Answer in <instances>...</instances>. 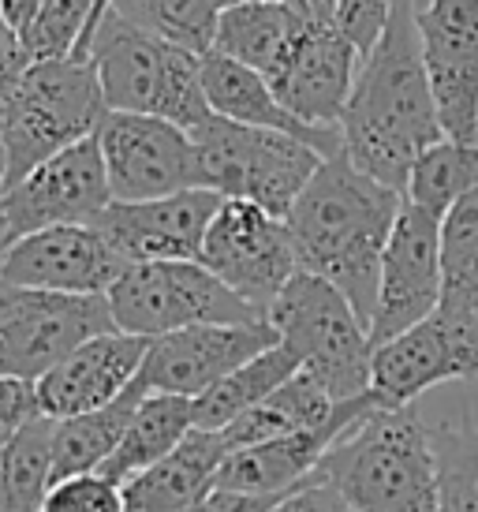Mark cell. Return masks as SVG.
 <instances>
[{
    "label": "cell",
    "instance_id": "cell-1",
    "mask_svg": "<svg viewBox=\"0 0 478 512\" xmlns=\"http://www.w3.org/2000/svg\"><path fill=\"white\" fill-rule=\"evenodd\" d=\"M340 139L355 169L400 195L408 191L415 161L445 139L422 60L415 0H396L385 34L363 57Z\"/></svg>",
    "mask_w": 478,
    "mask_h": 512
},
{
    "label": "cell",
    "instance_id": "cell-2",
    "mask_svg": "<svg viewBox=\"0 0 478 512\" xmlns=\"http://www.w3.org/2000/svg\"><path fill=\"white\" fill-rule=\"evenodd\" d=\"M400 206H404L400 191L355 169L352 157L340 150L325 157L322 169L310 176V184L284 214L299 270L314 273L344 292L366 329L374 322L381 255Z\"/></svg>",
    "mask_w": 478,
    "mask_h": 512
},
{
    "label": "cell",
    "instance_id": "cell-3",
    "mask_svg": "<svg viewBox=\"0 0 478 512\" xmlns=\"http://www.w3.org/2000/svg\"><path fill=\"white\" fill-rule=\"evenodd\" d=\"M109 113L90 60H38L0 86V195L53 154L98 135Z\"/></svg>",
    "mask_w": 478,
    "mask_h": 512
},
{
    "label": "cell",
    "instance_id": "cell-4",
    "mask_svg": "<svg viewBox=\"0 0 478 512\" xmlns=\"http://www.w3.org/2000/svg\"><path fill=\"white\" fill-rule=\"evenodd\" d=\"M355 512H437L430 427L415 408H378L318 464Z\"/></svg>",
    "mask_w": 478,
    "mask_h": 512
},
{
    "label": "cell",
    "instance_id": "cell-5",
    "mask_svg": "<svg viewBox=\"0 0 478 512\" xmlns=\"http://www.w3.org/2000/svg\"><path fill=\"white\" fill-rule=\"evenodd\" d=\"M94 64L109 113L165 116L195 131L210 116L202 94V57L127 23L113 8L101 15L86 57Z\"/></svg>",
    "mask_w": 478,
    "mask_h": 512
},
{
    "label": "cell",
    "instance_id": "cell-6",
    "mask_svg": "<svg viewBox=\"0 0 478 512\" xmlns=\"http://www.w3.org/2000/svg\"><path fill=\"white\" fill-rule=\"evenodd\" d=\"M266 318L277 329L281 344L296 352L299 370H307L333 400H355L370 393V329L344 299V292H337L329 281L299 270L273 299Z\"/></svg>",
    "mask_w": 478,
    "mask_h": 512
},
{
    "label": "cell",
    "instance_id": "cell-7",
    "mask_svg": "<svg viewBox=\"0 0 478 512\" xmlns=\"http://www.w3.org/2000/svg\"><path fill=\"white\" fill-rule=\"evenodd\" d=\"M195 154L202 169V187L217 191L221 199H243L284 217L322 169L325 157L310 143L284 135V131L251 128L210 113L195 131Z\"/></svg>",
    "mask_w": 478,
    "mask_h": 512
},
{
    "label": "cell",
    "instance_id": "cell-8",
    "mask_svg": "<svg viewBox=\"0 0 478 512\" xmlns=\"http://www.w3.org/2000/svg\"><path fill=\"white\" fill-rule=\"evenodd\" d=\"M116 329L131 337H165L191 326H247L266 322L251 303L213 277L202 262H139L109 288Z\"/></svg>",
    "mask_w": 478,
    "mask_h": 512
},
{
    "label": "cell",
    "instance_id": "cell-9",
    "mask_svg": "<svg viewBox=\"0 0 478 512\" xmlns=\"http://www.w3.org/2000/svg\"><path fill=\"white\" fill-rule=\"evenodd\" d=\"M113 329L109 296H68L0 281V378L42 382L79 344Z\"/></svg>",
    "mask_w": 478,
    "mask_h": 512
},
{
    "label": "cell",
    "instance_id": "cell-10",
    "mask_svg": "<svg viewBox=\"0 0 478 512\" xmlns=\"http://www.w3.org/2000/svg\"><path fill=\"white\" fill-rule=\"evenodd\" d=\"M198 262L213 277H221L243 303H251L262 318L269 314L273 299L284 292V285L299 273L284 217H273L269 210L243 199L221 202Z\"/></svg>",
    "mask_w": 478,
    "mask_h": 512
},
{
    "label": "cell",
    "instance_id": "cell-11",
    "mask_svg": "<svg viewBox=\"0 0 478 512\" xmlns=\"http://www.w3.org/2000/svg\"><path fill=\"white\" fill-rule=\"evenodd\" d=\"M98 146L109 172L113 202H146L202 187L191 131L165 116L105 113Z\"/></svg>",
    "mask_w": 478,
    "mask_h": 512
},
{
    "label": "cell",
    "instance_id": "cell-12",
    "mask_svg": "<svg viewBox=\"0 0 478 512\" xmlns=\"http://www.w3.org/2000/svg\"><path fill=\"white\" fill-rule=\"evenodd\" d=\"M478 378V318L434 311L393 341L374 348L370 389L385 408H408L445 382Z\"/></svg>",
    "mask_w": 478,
    "mask_h": 512
},
{
    "label": "cell",
    "instance_id": "cell-13",
    "mask_svg": "<svg viewBox=\"0 0 478 512\" xmlns=\"http://www.w3.org/2000/svg\"><path fill=\"white\" fill-rule=\"evenodd\" d=\"M445 270H441V221L404 199L396 225L381 255L378 307L370 322V344L393 341L411 326L426 322L441 307Z\"/></svg>",
    "mask_w": 478,
    "mask_h": 512
},
{
    "label": "cell",
    "instance_id": "cell-14",
    "mask_svg": "<svg viewBox=\"0 0 478 512\" xmlns=\"http://www.w3.org/2000/svg\"><path fill=\"white\" fill-rule=\"evenodd\" d=\"M113 202L98 135L53 154L23 184L0 195L12 243L57 225H90Z\"/></svg>",
    "mask_w": 478,
    "mask_h": 512
},
{
    "label": "cell",
    "instance_id": "cell-15",
    "mask_svg": "<svg viewBox=\"0 0 478 512\" xmlns=\"http://www.w3.org/2000/svg\"><path fill=\"white\" fill-rule=\"evenodd\" d=\"M415 23L445 139L478 143V0H426Z\"/></svg>",
    "mask_w": 478,
    "mask_h": 512
},
{
    "label": "cell",
    "instance_id": "cell-16",
    "mask_svg": "<svg viewBox=\"0 0 478 512\" xmlns=\"http://www.w3.org/2000/svg\"><path fill=\"white\" fill-rule=\"evenodd\" d=\"M221 195L191 187L180 195L146 202H109L90 225L127 266L139 262H198L210 221L221 210Z\"/></svg>",
    "mask_w": 478,
    "mask_h": 512
},
{
    "label": "cell",
    "instance_id": "cell-17",
    "mask_svg": "<svg viewBox=\"0 0 478 512\" xmlns=\"http://www.w3.org/2000/svg\"><path fill=\"white\" fill-rule=\"evenodd\" d=\"M273 344H281V337L269 322L176 329V333L150 341L139 382L146 393H172V397L198 400L217 382H225L236 367L262 356Z\"/></svg>",
    "mask_w": 478,
    "mask_h": 512
},
{
    "label": "cell",
    "instance_id": "cell-18",
    "mask_svg": "<svg viewBox=\"0 0 478 512\" xmlns=\"http://www.w3.org/2000/svg\"><path fill=\"white\" fill-rule=\"evenodd\" d=\"M127 262L94 225H57L12 243L0 281L68 296H109Z\"/></svg>",
    "mask_w": 478,
    "mask_h": 512
},
{
    "label": "cell",
    "instance_id": "cell-19",
    "mask_svg": "<svg viewBox=\"0 0 478 512\" xmlns=\"http://www.w3.org/2000/svg\"><path fill=\"white\" fill-rule=\"evenodd\" d=\"M363 68V53L337 30L333 19H314L281 72L269 79L273 94L307 128L340 131L348 98Z\"/></svg>",
    "mask_w": 478,
    "mask_h": 512
},
{
    "label": "cell",
    "instance_id": "cell-20",
    "mask_svg": "<svg viewBox=\"0 0 478 512\" xmlns=\"http://www.w3.org/2000/svg\"><path fill=\"white\" fill-rule=\"evenodd\" d=\"M378 408H385V404L370 389V393L355 400H340L333 419L322 423V427L296 430V434L239 449L217 471V490H239V494H288V490H296L299 483H307L310 475L318 471L325 453L355 423H363L366 415H374Z\"/></svg>",
    "mask_w": 478,
    "mask_h": 512
},
{
    "label": "cell",
    "instance_id": "cell-21",
    "mask_svg": "<svg viewBox=\"0 0 478 512\" xmlns=\"http://www.w3.org/2000/svg\"><path fill=\"white\" fill-rule=\"evenodd\" d=\"M146 348H150L146 337H131L120 329L79 344L68 359H60L38 382L42 415L68 419V415L94 412V408H105L116 397H124L139 378Z\"/></svg>",
    "mask_w": 478,
    "mask_h": 512
},
{
    "label": "cell",
    "instance_id": "cell-22",
    "mask_svg": "<svg viewBox=\"0 0 478 512\" xmlns=\"http://www.w3.org/2000/svg\"><path fill=\"white\" fill-rule=\"evenodd\" d=\"M202 94L210 101V113L225 116V120L296 135V139L314 146L322 157H333L344 150L340 131L307 128L303 120H296L284 109L281 98L273 94V86L266 83V75H258L247 64L221 57V53H206L202 57Z\"/></svg>",
    "mask_w": 478,
    "mask_h": 512
},
{
    "label": "cell",
    "instance_id": "cell-23",
    "mask_svg": "<svg viewBox=\"0 0 478 512\" xmlns=\"http://www.w3.org/2000/svg\"><path fill=\"white\" fill-rule=\"evenodd\" d=\"M232 449L221 430H191L154 468L124 483L127 512H191L217 486V471Z\"/></svg>",
    "mask_w": 478,
    "mask_h": 512
},
{
    "label": "cell",
    "instance_id": "cell-24",
    "mask_svg": "<svg viewBox=\"0 0 478 512\" xmlns=\"http://www.w3.org/2000/svg\"><path fill=\"white\" fill-rule=\"evenodd\" d=\"M318 15L310 12L303 0H262V4H236L221 12L217 42L213 53L247 64L258 75H266V83L281 72L288 53L296 49L303 30Z\"/></svg>",
    "mask_w": 478,
    "mask_h": 512
},
{
    "label": "cell",
    "instance_id": "cell-25",
    "mask_svg": "<svg viewBox=\"0 0 478 512\" xmlns=\"http://www.w3.org/2000/svg\"><path fill=\"white\" fill-rule=\"evenodd\" d=\"M191 430H195V400L172 397V393H146L116 445V453L98 471L124 486L139 471L165 460Z\"/></svg>",
    "mask_w": 478,
    "mask_h": 512
},
{
    "label": "cell",
    "instance_id": "cell-26",
    "mask_svg": "<svg viewBox=\"0 0 478 512\" xmlns=\"http://www.w3.org/2000/svg\"><path fill=\"white\" fill-rule=\"evenodd\" d=\"M142 397H146V389L135 378V385L127 389L124 397H116L113 404L57 419V427H53V483L71 479V475L98 471L116 453L131 415L139 412Z\"/></svg>",
    "mask_w": 478,
    "mask_h": 512
},
{
    "label": "cell",
    "instance_id": "cell-27",
    "mask_svg": "<svg viewBox=\"0 0 478 512\" xmlns=\"http://www.w3.org/2000/svg\"><path fill=\"white\" fill-rule=\"evenodd\" d=\"M337 404L340 400L329 397L307 370H296L273 397H266L247 415H239L236 423H228L221 434H225L228 449L239 453L247 445H262V441L284 438V434H296V430L322 427L333 419Z\"/></svg>",
    "mask_w": 478,
    "mask_h": 512
},
{
    "label": "cell",
    "instance_id": "cell-28",
    "mask_svg": "<svg viewBox=\"0 0 478 512\" xmlns=\"http://www.w3.org/2000/svg\"><path fill=\"white\" fill-rule=\"evenodd\" d=\"M296 370L299 359L288 344H273L262 356L247 359L225 382H217L210 393L195 400V430H225L239 415H247L266 397H273Z\"/></svg>",
    "mask_w": 478,
    "mask_h": 512
},
{
    "label": "cell",
    "instance_id": "cell-29",
    "mask_svg": "<svg viewBox=\"0 0 478 512\" xmlns=\"http://www.w3.org/2000/svg\"><path fill=\"white\" fill-rule=\"evenodd\" d=\"M53 427L38 415L8 445H0V512H42L53 486Z\"/></svg>",
    "mask_w": 478,
    "mask_h": 512
},
{
    "label": "cell",
    "instance_id": "cell-30",
    "mask_svg": "<svg viewBox=\"0 0 478 512\" xmlns=\"http://www.w3.org/2000/svg\"><path fill=\"white\" fill-rule=\"evenodd\" d=\"M109 8L124 15L127 23L150 30L195 57L213 53L221 12H225L221 0H113Z\"/></svg>",
    "mask_w": 478,
    "mask_h": 512
},
{
    "label": "cell",
    "instance_id": "cell-31",
    "mask_svg": "<svg viewBox=\"0 0 478 512\" xmlns=\"http://www.w3.org/2000/svg\"><path fill=\"white\" fill-rule=\"evenodd\" d=\"M471 191H478V143L441 139L415 161L404 195L441 221Z\"/></svg>",
    "mask_w": 478,
    "mask_h": 512
},
{
    "label": "cell",
    "instance_id": "cell-32",
    "mask_svg": "<svg viewBox=\"0 0 478 512\" xmlns=\"http://www.w3.org/2000/svg\"><path fill=\"white\" fill-rule=\"evenodd\" d=\"M441 270L445 292L437 311L478 318V191L441 217Z\"/></svg>",
    "mask_w": 478,
    "mask_h": 512
},
{
    "label": "cell",
    "instance_id": "cell-33",
    "mask_svg": "<svg viewBox=\"0 0 478 512\" xmlns=\"http://www.w3.org/2000/svg\"><path fill=\"white\" fill-rule=\"evenodd\" d=\"M437 464V512H478V427L471 419L430 427Z\"/></svg>",
    "mask_w": 478,
    "mask_h": 512
},
{
    "label": "cell",
    "instance_id": "cell-34",
    "mask_svg": "<svg viewBox=\"0 0 478 512\" xmlns=\"http://www.w3.org/2000/svg\"><path fill=\"white\" fill-rule=\"evenodd\" d=\"M94 12H98V0H49L42 15L34 19V27L23 34L30 64L75 57L94 23Z\"/></svg>",
    "mask_w": 478,
    "mask_h": 512
},
{
    "label": "cell",
    "instance_id": "cell-35",
    "mask_svg": "<svg viewBox=\"0 0 478 512\" xmlns=\"http://www.w3.org/2000/svg\"><path fill=\"white\" fill-rule=\"evenodd\" d=\"M42 512H127L124 486L105 479L101 471L71 475V479L49 486Z\"/></svg>",
    "mask_w": 478,
    "mask_h": 512
},
{
    "label": "cell",
    "instance_id": "cell-36",
    "mask_svg": "<svg viewBox=\"0 0 478 512\" xmlns=\"http://www.w3.org/2000/svg\"><path fill=\"white\" fill-rule=\"evenodd\" d=\"M393 8H396V0H337L333 23H337L340 34L366 57V53L378 45L381 34H385V27H389Z\"/></svg>",
    "mask_w": 478,
    "mask_h": 512
},
{
    "label": "cell",
    "instance_id": "cell-37",
    "mask_svg": "<svg viewBox=\"0 0 478 512\" xmlns=\"http://www.w3.org/2000/svg\"><path fill=\"white\" fill-rule=\"evenodd\" d=\"M38 415H42L38 382L0 378V445H8V441L27 427V423H34Z\"/></svg>",
    "mask_w": 478,
    "mask_h": 512
},
{
    "label": "cell",
    "instance_id": "cell-38",
    "mask_svg": "<svg viewBox=\"0 0 478 512\" xmlns=\"http://www.w3.org/2000/svg\"><path fill=\"white\" fill-rule=\"evenodd\" d=\"M273 512H355V509L344 501V494H340L337 486L314 471L307 483H299L296 490H288V494L273 505Z\"/></svg>",
    "mask_w": 478,
    "mask_h": 512
},
{
    "label": "cell",
    "instance_id": "cell-39",
    "mask_svg": "<svg viewBox=\"0 0 478 512\" xmlns=\"http://www.w3.org/2000/svg\"><path fill=\"white\" fill-rule=\"evenodd\" d=\"M281 498L284 494H239V490H217L213 486L191 512H273V505Z\"/></svg>",
    "mask_w": 478,
    "mask_h": 512
},
{
    "label": "cell",
    "instance_id": "cell-40",
    "mask_svg": "<svg viewBox=\"0 0 478 512\" xmlns=\"http://www.w3.org/2000/svg\"><path fill=\"white\" fill-rule=\"evenodd\" d=\"M23 68H30V53L27 45H23V34L0 15V86L12 83Z\"/></svg>",
    "mask_w": 478,
    "mask_h": 512
},
{
    "label": "cell",
    "instance_id": "cell-41",
    "mask_svg": "<svg viewBox=\"0 0 478 512\" xmlns=\"http://www.w3.org/2000/svg\"><path fill=\"white\" fill-rule=\"evenodd\" d=\"M49 0H0V15L12 23L19 34H27L34 27V19L42 15V8Z\"/></svg>",
    "mask_w": 478,
    "mask_h": 512
},
{
    "label": "cell",
    "instance_id": "cell-42",
    "mask_svg": "<svg viewBox=\"0 0 478 512\" xmlns=\"http://www.w3.org/2000/svg\"><path fill=\"white\" fill-rule=\"evenodd\" d=\"M109 4H113V0H98V12H94V23H90V30H86V38H83V45H79V53H75V60H83V57H86V45H90V38H94V27L101 23V15L109 12Z\"/></svg>",
    "mask_w": 478,
    "mask_h": 512
},
{
    "label": "cell",
    "instance_id": "cell-43",
    "mask_svg": "<svg viewBox=\"0 0 478 512\" xmlns=\"http://www.w3.org/2000/svg\"><path fill=\"white\" fill-rule=\"evenodd\" d=\"M303 4H307L318 19H333V8H337V0H303Z\"/></svg>",
    "mask_w": 478,
    "mask_h": 512
},
{
    "label": "cell",
    "instance_id": "cell-44",
    "mask_svg": "<svg viewBox=\"0 0 478 512\" xmlns=\"http://www.w3.org/2000/svg\"><path fill=\"white\" fill-rule=\"evenodd\" d=\"M8 251H12V232H8V221H4V210H0V270H4Z\"/></svg>",
    "mask_w": 478,
    "mask_h": 512
},
{
    "label": "cell",
    "instance_id": "cell-45",
    "mask_svg": "<svg viewBox=\"0 0 478 512\" xmlns=\"http://www.w3.org/2000/svg\"><path fill=\"white\" fill-rule=\"evenodd\" d=\"M225 8H236V4H262V0H221Z\"/></svg>",
    "mask_w": 478,
    "mask_h": 512
},
{
    "label": "cell",
    "instance_id": "cell-46",
    "mask_svg": "<svg viewBox=\"0 0 478 512\" xmlns=\"http://www.w3.org/2000/svg\"><path fill=\"white\" fill-rule=\"evenodd\" d=\"M422 4H426V0H415V8H422Z\"/></svg>",
    "mask_w": 478,
    "mask_h": 512
},
{
    "label": "cell",
    "instance_id": "cell-47",
    "mask_svg": "<svg viewBox=\"0 0 478 512\" xmlns=\"http://www.w3.org/2000/svg\"><path fill=\"white\" fill-rule=\"evenodd\" d=\"M0 143H4V128H0Z\"/></svg>",
    "mask_w": 478,
    "mask_h": 512
}]
</instances>
